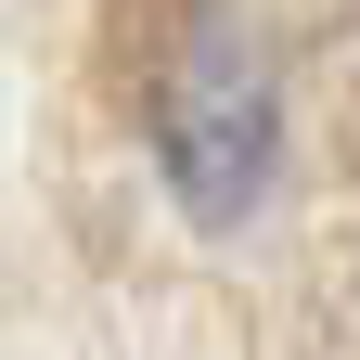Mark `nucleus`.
<instances>
[{
	"label": "nucleus",
	"mask_w": 360,
	"mask_h": 360,
	"mask_svg": "<svg viewBox=\"0 0 360 360\" xmlns=\"http://www.w3.org/2000/svg\"><path fill=\"white\" fill-rule=\"evenodd\" d=\"M270 155H283V90L270 52L232 13H193L180 52L155 65V180L193 232H245L270 193Z\"/></svg>",
	"instance_id": "nucleus-1"
}]
</instances>
